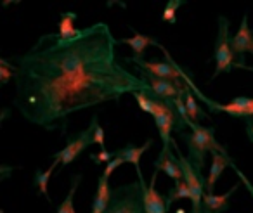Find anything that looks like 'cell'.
<instances>
[{"label":"cell","instance_id":"277c9868","mask_svg":"<svg viewBox=\"0 0 253 213\" xmlns=\"http://www.w3.org/2000/svg\"><path fill=\"white\" fill-rule=\"evenodd\" d=\"M218 32L217 40H215V71L213 78H217L220 73H229L236 64V56L231 47V35H229V19L224 16H218Z\"/></svg>","mask_w":253,"mask_h":213},{"label":"cell","instance_id":"d6a6232c","mask_svg":"<svg viewBox=\"0 0 253 213\" xmlns=\"http://www.w3.org/2000/svg\"><path fill=\"white\" fill-rule=\"evenodd\" d=\"M73 213H77V212H73Z\"/></svg>","mask_w":253,"mask_h":213},{"label":"cell","instance_id":"7c38bea8","mask_svg":"<svg viewBox=\"0 0 253 213\" xmlns=\"http://www.w3.org/2000/svg\"><path fill=\"white\" fill-rule=\"evenodd\" d=\"M232 165V160L229 154H222V153H211V165H210V171H208L207 177V184H205V191L208 194H213V189L217 180L220 178L222 171L227 167Z\"/></svg>","mask_w":253,"mask_h":213},{"label":"cell","instance_id":"7a4b0ae2","mask_svg":"<svg viewBox=\"0 0 253 213\" xmlns=\"http://www.w3.org/2000/svg\"><path fill=\"white\" fill-rule=\"evenodd\" d=\"M187 128L191 130L189 133L182 132L180 133V139L186 142L187 147V160L191 161L196 170H203L205 167V158L208 153H222L227 154L225 147L222 144L217 142L215 139V128L213 127H203L200 123L187 122Z\"/></svg>","mask_w":253,"mask_h":213},{"label":"cell","instance_id":"f546056e","mask_svg":"<svg viewBox=\"0 0 253 213\" xmlns=\"http://www.w3.org/2000/svg\"><path fill=\"white\" fill-rule=\"evenodd\" d=\"M236 68H243V70H248V71H253V66H246V64H234Z\"/></svg>","mask_w":253,"mask_h":213},{"label":"cell","instance_id":"4dcf8cb0","mask_svg":"<svg viewBox=\"0 0 253 213\" xmlns=\"http://www.w3.org/2000/svg\"><path fill=\"white\" fill-rule=\"evenodd\" d=\"M177 213H184V210H179V212H177Z\"/></svg>","mask_w":253,"mask_h":213},{"label":"cell","instance_id":"484cf974","mask_svg":"<svg viewBox=\"0 0 253 213\" xmlns=\"http://www.w3.org/2000/svg\"><path fill=\"white\" fill-rule=\"evenodd\" d=\"M90 160L94 161L95 165H102V163L108 165L109 161L115 160V153H113V151H111V153H109L108 149H102V151H99L97 154L92 153V154H90Z\"/></svg>","mask_w":253,"mask_h":213},{"label":"cell","instance_id":"1f68e13d","mask_svg":"<svg viewBox=\"0 0 253 213\" xmlns=\"http://www.w3.org/2000/svg\"><path fill=\"white\" fill-rule=\"evenodd\" d=\"M0 213H4V212H2V210H0Z\"/></svg>","mask_w":253,"mask_h":213},{"label":"cell","instance_id":"f1b7e54d","mask_svg":"<svg viewBox=\"0 0 253 213\" xmlns=\"http://www.w3.org/2000/svg\"><path fill=\"white\" fill-rule=\"evenodd\" d=\"M246 133H248L250 142H253V125H246Z\"/></svg>","mask_w":253,"mask_h":213},{"label":"cell","instance_id":"6da1fadb","mask_svg":"<svg viewBox=\"0 0 253 213\" xmlns=\"http://www.w3.org/2000/svg\"><path fill=\"white\" fill-rule=\"evenodd\" d=\"M113 37L106 23H94L73 39L49 33L23 56L16 57L14 108L25 120L64 132L73 113L104 102L118 101L125 94L148 92L149 85L130 73L116 59Z\"/></svg>","mask_w":253,"mask_h":213},{"label":"cell","instance_id":"603a6c76","mask_svg":"<svg viewBox=\"0 0 253 213\" xmlns=\"http://www.w3.org/2000/svg\"><path fill=\"white\" fill-rule=\"evenodd\" d=\"M186 2L184 0H169L163 9V14H162V21L165 23H170V25H175L177 23V9L180 5H184Z\"/></svg>","mask_w":253,"mask_h":213},{"label":"cell","instance_id":"4316f807","mask_svg":"<svg viewBox=\"0 0 253 213\" xmlns=\"http://www.w3.org/2000/svg\"><path fill=\"white\" fill-rule=\"evenodd\" d=\"M125 161L122 160V158H115L113 161H109L108 165H106V168H104V171H102V177H106V178H109V175L113 173V171L116 170V168L120 167V165H123Z\"/></svg>","mask_w":253,"mask_h":213},{"label":"cell","instance_id":"ac0fdd59","mask_svg":"<svg viewBox=\"0 0 253 213\" xmlns=\"http://www.w3.org/2000/svg\"><path fill=\"white\" fill-rule=\"evenodd\" d=\"M75 21H77V14H75V12H63V14H61L59 28H57L56 33L64 40L77 37L80 30L75 28Z\"/></svg>","mask_w":253,"mask_h":213},{"label":"cell","instance_id":"cb8c5ba5","mask_svg":"<svg viewBox=\"0 0 253 213\" xmlns=\"http://www.w3.org/2000/svg\"><path fill=\"white\" fill-rule=\"evenodd\" d=\"M16 75H18V66L11 64L7 59L2 57V59H0V85L9 84L12 78H16Z\"/></svg>","mask_w":253,"mask_h":213},{"label":"cell","instance_id":"9c48e42d","mask_svg":"<svg viewBox=\"0 0 253 213\" xmlns=\"http://www.w3.org/2000/svg\"><path fill=\"white\" fill-rule=\"evenodd\" d=\"M231 47L236 56V64H245V54L253 56V30L248 25V16H243V21L236 35L231 37Z\"/></svg>","mask_w":253,"mask_h":213},{"label":"cell","instance_id":"d6986e66","mask_svg":"<svg viewBox=\"0 0 253 213\" xmlns=\"http://www.w3.org/2000/svg\"><path fill=\"white\" fill-rule=\"evenodd\" d=\"M57 163H59V161L54 160L52 165H50V167L47 168L45 171H42V170H37L35 171V185H37V189H39V196L43 194L47 198V201H50L49 191H47V184H49V178H50V175H52V171H54V168H56Z\"/></svg>","mask_w":253,"mask_h":213},{"label":"cell","instance_id":"4fadbf2b","mask_svg":"<svg viewBox=\"0 0 253 213\" xmlns=\"http://www.w3.org/2000/svg\"><path fill=\"white\" fill-rule=\"evenodd\" d=\"M151 144H153V140L148 139L144 142V146H141V147L128 144V146L122 147V149L113 151V153H115V158H122L125 163H132L135 167V171H137V173H141V158H142V154H144L146 151L151 147Z\"/></svg>","mask_w":253,"mask_h":213},{"label":"cell","instance_id":"9a60e30c","mask_svg":"<svg viewBox=\"0 0 253 213\" xmlns=\"http://www.w3.org/2000/svg\"><path fill=\"white\" fill-rule=\"evenodd\" d=\"M111 191L113 189L109 187V178L106 177H99L97 180V191H95L94 201H92V208L90 213H104L106 208L109 205V199H111Z\"/></svg>","mask_w":253,"mask_h":213},{"label":"cell","instance_id":"2e32d148","mask_svg":"<svg viewBox=\"0 0 253 213\" xmlns=\"http://www.w3.org/2000/svg\"><path fill=\"white\" fill-rule=\"evenodd\" d=\"M118 43H125V45L130 47V49L134 50V57H139V59H142V56H144V50L148 49L149 45H158L160 47V43L156 42L153 37L142 35V33L135 32V30H134V37H130V39L118 40Z\"/></svg>","mask_w":253,"mask_h":213},{"label":"cell","instance_id":"8fae6325","mask_svg":"<svg viewBox=\"0 0 253 213\" xmlns=\"http://www.w3.org/2000/svg\"><path fill=\"white\" fill-rule=\"evenodd\" d=\"M155 170L156 171H165L170 178H173V182L184 180L182 168H180L179 158H177L173 149H162V153L158 154V158L155 160Z\"/></svg>","mask_w":253,"mask_h":213},{"label":"cell","instance_id":"d4e9b609","mask_svg":"<svg viewBox=\"0 0 253 213\" xmlns=\"http://www.w3.org/2000/svg\"><path fill=\"white\" fill-rule=\"evenodd\" d=\"M90 123H92V127H94V144H99L101 151H102V149H106V135H104V130H102V127L99 125L97 115L92 116Z\"/></svg>","mask_w":253,"mask_h":213},{"label":"cell","instance_id":"5bb4252c","mask_svg":"<svg viewBox=\"0 0 253 213\" xmlns=\"http://www.w3.org/2000/svg\"><path fill=\"white\" fill-rule=\"evenodd\" d=\"M236 189H238V185L231 187L225 194H222V196H215V194L205 192L203 213H222V212H225V210H229V199H231V196L236 192Z\"/></svg>","mask_w":253,"mask_h":213},{"label":"cell","instance_id":"52a82bcc","mask_svg":"<svg viewBox=\"0 0 253 213\" xmlns=\"http://www.w3.org/2000/svg\"><path fill=\"white\" fill-rule=\"evenodd\" d=\"M92 144H94V127H92V123H90L87 130H84V132H80L78 135L68 139L66 147H63V149L57 151L56 154H52V158L56 161H59L61 167H66V165L73 163L78 154L84 153Z\"/></svg>","mask_w":253,"mask_h":213},{"label":"cell","instance_id":"44dd1931","mask_svg":"<svg viewBox=\"0 0 253 213\" xmlns=\"http://www.w3.org/2000/svg\"><path fill=\"white\" fill-rule=\"evenodd\" d=\"M80 180H82V175L80 173H77L73 178H71L70 192H68V196L64 198V201L61 203V206L57 208V213H73L75 212V208H73V198H75V192H77Z\"/></svg>","mask_w":253,"mask_h":213},{"label":"cell","instance_id":"ba28073f","mask_svg":"<svg viewBox=\"0 0 253 213\" xmlns=\"http://www.w3.org/2000/svg\"><path fill=\"white\" fill-rule=\"evenodd\" d=\"M139 77L149 85L151 95H155V97H158V99H163V101H173V99L179 97L184 92V88L187 87V84L184 80L175 84V82L162 80V78H158V77H153L151 73L142 71V70H139Z\"/></svg>","mask_w":253,"mask_h":213},{"label":"cell","instance_id":"3957f363","mask_svg":"<svg viewBox=\"0 0 253 213\" xmlns=\"http://www.w3.org/2000/svg\"><path fill=\"white\" fill-rule=\"evenodd\" d=\"M104 213H146L141 182H130L113 189Z\"/></svg>","mask_w":253,"mask_h":213},{"label":"cell","instance_id":"7402d4cb","mask_svg":"<svg viewBox=\"0 0 253 213\" xmlns=\"http://www.w3.org/2000/svg\"><path fill=\"white\" fill-rule=\"evenodd\" d=\"M134 99L137 101L139 108L142 109L144 113H148V115H155V109H156V97L151 94H148V92H135Z\"/></svg>","mask_w":253,"mask_h":213},{"label":"cell","instance_id":"ffe728a7","mask_svg":"<svg viewBox=\"0 0 253 213\" xmlns=\"http://www.w3.org/2000/svg\"><path fill=\"white\" fill-rule=\"evenodd\" d=\"M177 199H191V189H189V185L186 184V180L175 182L173 187L169 191V194H167V205H169V208Z\"/></svg>","mask_w":253,"mask_h":213},{"label":"cell","instance_id":"30bf717a","mask_svg":"<svg viewBox=\"0 0 253 213\" xmlns=\"http://www.w3.org/2000/svg\"><path fill=\"white\" fill-rule=\"evenodd\" d=\"M139 175V182L142 185V194H144V208L146 213H169V205H167V198H163L158 191H156V177L158 171H153V177L149 180V184H146L142 171Z\"/></svg>","mask_w":253,"mask_h":213},{"label":"cell","instance_id":"e0dca14e","mask_svg":"<svg viewBox=\"0 0 253 213\" xmlns=\"http://www.w3.org/2000/svg\"><path fill=\"white\" fill-rule=\"evenodd\" d=\"M184 102H186V109H187V116H189L191 122L198 123L200 120H205L208 118V113L205 111L203 108H201L200 104H198L196 101V95L193 94V90L189 88V85H187L186 88V94H184Z\"/></svg>","mask_w":253,"mask_h":213},{"label":"cell","instance_id":"5b68a950","mask_svg":"<svg viewBox=\"0 0 253 213\" xmlns=\"http://www.w3.org/2000/svg\"><path fill=\"white\" fill-rule=\"evenodd\" d=\"M172 147H173V151H175L177 158H179L180 168H182V173H184V180H186V184L189 185V189H191L193 213H203V196H205V192H207L205 191V184H207V182H203L201 171L196 170V168L191 165V161L180 153L175 140L172 142Z\"/></svg>","mask_w":253,"mask_h":213},{"label":"cell","instance_id":"83f0119b","mask_svg":"<svg viewBox=\"0 0 253 213\" xmlns=\"http://www.w3.org/2000/svg\"><path fill=\"white\" fill-rule=\"evenodd\" d=\"M231 168H232V170H234V171H236V175H238V177H239V178H241V182H243V184H245V187H246V189H248V192H250V194H252V196H253V185H252V184H250V180H248V178H246V175H245V173H243V171H241V170H239V168H238V167H236V165H234V163H232V165H231Z\"/></svg>","mask_w":253,"mask_h":213},{"label":"cell","instance_id":"8992f818","mask_svg":"<svg viewBox=\"0 0 253 213\" xmlns=\"http://www.w3.org/2000/svg\"><path fill=\"white\" fill-rule=\"evenodd\" d=\"M160 49H162L163 54H165V61H156V59L146 61V59H139V57H134V56L128 57L126 61H130V63H134L135 66L139 68V70L148 71V73H151L153 77H158V78H162V80L175 82V84L182 82L184 70L172 59V57H170L169 50H167L165 47L160 45Z\"/></svg>","mask_w":253,"mask_h":213}]
</instances>
